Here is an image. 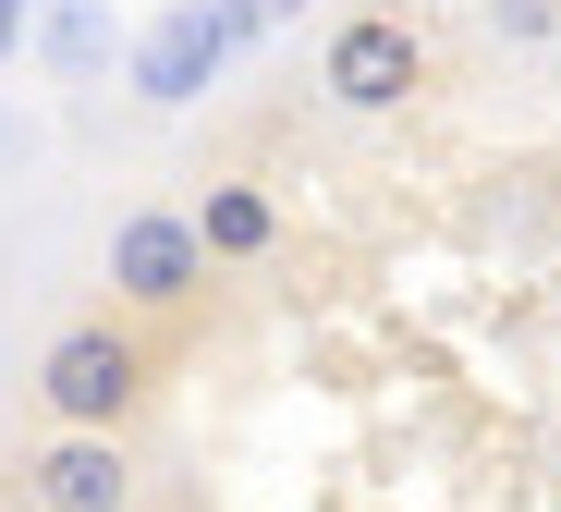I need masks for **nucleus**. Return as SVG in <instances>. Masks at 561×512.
<instances>
[{
    "mask_svg": "<svg viewBox=\"0 0 561 512\" xmlns=\"http://www.w3.org/2000/svg\"><path fill=\"white\" fill-rule=\"evenodd\" d=\"M37 416L61 428V440H135L147 428V402H159V342L135 330V318H73V330H49L37 342Z\"/></svg>",
    "mask_w": 561,
    "mask_h": 512,
    "instance_id": "1",
    "label": "nucleus"
},
{
    "mask_svg": "<svg viewBox=\"0 0 561 512\" xmlns=\"http://www.w3.org/2000/svg\"><path fill=\"white\" fill-rule=\"evenodd\" d=\"M111 318L135 330H183V318H208V244L183 208H135L111 232Z\"/></svg>",
    "mask_w": 561,
    "mask_h": 512,
    "instance_id": "2",
    "label": "nucleus"
},
{
    "mask_svg": "<svg viewBox=\"0 0 561 512\" xmlns=\"http://www.w3.org/2000/svg\"><path fill=\"white\" fill-rule=\"evenodd\" d=\"M318 86H330V111H354V123L415 111V86H427V37H415V13H403V0H366V13H342L330 49H318Z\"/></svg>",
    "mask_w": 561,
    "mask_h": 512,
    "instance_id": "3",
    "label": "nucleus"
},
{
    "mask_svg": "<svg viewBox=\"0 0 561 512\" xmlns=\"http://www.w3.org/2000/svg\"><path fill=\"white\" fill-rule=\"evenodd\" d=\"M13 488H25V512H135L147 500V476H135V440H37V452H13Z\"/></svg>",
    "mask_w": 561,
    "mask_h": 512,
    "instance_id": "4",
    "label": "nucleus"
},
{
    "mask_svg": "<svg viewBox=\"0 0 561 512\" xmlns=\"http://www.w3.org/2000/svg\"><path fill=\"white\" fill-rule=\"evenodd\" d=\"M232 49V25L208 13V0H183V13H159V37L135 49V98H159V111H183V98L208 86V61Z\"/></svg>",
    "mask_w": 561,
    "mask_h": 512,
    "instance_id": "5",
    "label": "nucleus"
},
{
    "mask_svg": "<svg viewBox=\"0 0 561 512\" xmlns=\"http://www.w3.org/2000/svg\"><path fill=\"white\" fill-rule=\"evenodd\" d=\"M183 220H196L208 269H244V257H268V244H280V208H268V183H232V171H220V183H208Z\"/></svg>",
    "mask_w": 561,
    "mask_h": 512,
    "instance_id": "6",
    "label": "nucleus"
},
{
    "mask_svg": "<svg viewBox=\"0 0 561 512\" xmlns=\"http://www.w3.org/2000/svg\"><path fill=\"white\" fill-rule=\"evenodd\" d=\"M489 25H501V37H549V25H561V0H489Z\"/></svg>",
    "mask_w": 561,
    "mask_h": 512,
    "instance_id": "7",
    "label": "nucleus"
},
{
    "mask_svg": "<svg viewBox=\"0 0 561 512\" xmlns=\"http://www.w3.org/2000/svg\"><path fill=\"white\" fill-rule=\"evenodd\" d=\"M25 13H37V0H0V61L25 49Z\"/></svg>",
    "mask_w": 561,
    "mask_h": 512,
    "instance_id": "8",
    "label": "nucleus"
},
{
    "mask_svg": "<svg viewBox=\"0 0 561 512\" xmlns=\"http://www.w3.org/2000/svg\"><path fill=\"white\" fill-rule=\"evenodd\" d=\"M256 13H280V0H256Z\"/></svg>",
    "mask_w": 561,
    "mask_h": 512,
    "instance_id": "9",
    "label": "nucleus"
}]
</instances>
